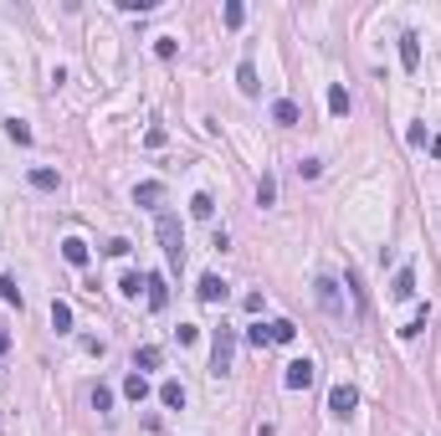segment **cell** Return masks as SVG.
Listing matches in <instances>:
<instances>
[{
    "mask_svg": "<svg viewBox=\"0 0 441 436\" xmlns=\"http://www.w3.org/2000/svg\"><path fill=\"white\" fill-rule=\"evenodd\" d=\"M103 252H108V257H128V242H123V236H113V242L103 246Z\"/></svg>",
    "mask_w": 441,
    "mask_h": 436,
    "instance_id": "35",
    "label": "cell"
},
{
    "mask_svg": "<svg viewBox=\"0 0 441 436\" xmlns=\"http://www.w3.org/2000/svg\"><path fill=\"white\" fill-rule=\"evenodd\" d=\"M159 401L170 405V411H180V405H185V385H180V380H164V385H159Z\"/></svg>",
    "mask_w": 441,
    "mask_h": 436,
    "instance_id": "14",
    "label": "cell"
},
{
    "mask_svg": "<svg viewBox=\"0 0 441 436\" xmlns=\"http://www.w3.org/2000/svg\"><path fill=\"white\" fill-rule=\"evenodd\" d=\"M190 216H196V221H211V216H216V201H211V195L200 190L196 201H190Z\"/></svg>",
    "mask_w": 441,
    "mask_h": 436,
    "instance_id": "22",
    "label": "cell"
},
{
    "mask_svg": "<svg viewBox=\"0 0 441 436\" xmlns=\"http://www.w3.org/2000/svg\"><path fill=\"white\" fill-rule=\"evenodd\" d=\"M257 436H277V426H262V431H257Z\"/></svg>",
    "mask_w": 441,
    "mask_h": 436,
    "instance_id": "37",
    "label": "cell"
},
{
    "mask_svg": "<svg viewBox=\"0 0 441 436\" xmlns=\"http://www.w3.org/2000/svg\"><path fill=\"white\" fill-rule=\"evenodd\" d=\"M196 293H200V303H226V298H231V287H226V283H220V277H216V272H205V277H200V287H196Z\"/></svg>",
    "mask_w": 441,
    "mask_h": 436,
    "instance_id": "7",
    "label": "cell"
},
{
    "mask_svg": "<svg viewBox=\"0 0 441 436\" xmlns=\"http://www.w3.org/2000/svg\"><path fill=\"white\" fill-rule=\"evenodd\" d=\"M139 287H144V277H139V272H123L119 277V293L123 298H139Z\"/></svg>",
    "mask_w": 441,
    "mask_h": 436,
    "instance_id": "27",
    "label": "cell"
},
{
    "mask_svg": "<svg viewBox=\"0 0 441 436\" xmlns=\"http://www.w3.org/2000/svg\"><path fill=\"white\" fill-rule=\"evenodd\" d=\"M93 411H113V390L108 385H93Z\"/></svg>",
    "mask_w": 441,
    "mask_h": 436,
    "instance_id": "28",
    "label": "cell"
},
{
    "mask_svg": "<svg viewBox=\"0 0 441 436\" xmlns=\"http://www.w3.org/2000/svg\"><path fill=\"white\" fill-rule=\"evenodd\" d=\"M154 57L170 62V57H175V36H159V42H154Z\"/></svg>",
    "mask_w": 441,
    "mask_h": 436,
    "instance_id": "32",
    "label": "cell"
},
{
    "mask_svg": "<svg viewBox=\"0 0 441 436\" xmlns=\"http://www.w3.org/2000/svg\"><path fill=\"white\" fill-rule=\"evenodd\" d=\"M123 395H128V401L139 405V401H144V395H149V380H144V375H139V369H134V375L123 380Z\"/></svg>",
    "mask_w": 441,
    "mask_h": 436,
    "instance_id": "18",
    "label": "cell"
},
{
    "mask_svg": "<svg viewBox=\"0 0 441 436\" xmlns=\"http://www.w3.org/2000/svg\"><path fill=\"white\" fill-rule=\"evenodd\" d=\"M6 134L16 144H31V124H26V118H6Z\"/></svg>",
    "mask_w": 441,
    "mask_h": 436,
    "instance_id": "26",
    "label": "cell"
},
{
    "mask_svg": "<svg viewBox=\"0 0 441 436\" xmlns=\"http://www.w3.org/2000/svg\"><path fill=\"white\" fill-rule=\"evenodd\" d=\"M62 257H67L72 267H87V257H93V252H87L83 236H67V242H62Z\"/></svg>",
    "mask_w": 441,
    "mask_h": 436,
    "instance_id": "10",
    "label": "cell"
},
{
    "mask_svg": "<svg viewBox=\"0 0 441 436\" xmlns=\"http://www.w3.org/2000/svg\"><path fill=\"white\" fill-rule=\"evenodd\" d=\"M246 344L267 349V344H272V324H252V328H246Z\"/></svg>",
    "mask_w": 441,
    "mask_h": 436,
    "instance_id": "23",
    "label": "cell"
},
{
    "mask_svg": "<svg viewBox=\"0 0 441 436\" xmlns=\"http://www.w3.org/2000/svg\"><path fill=\"white\" fill-rule=\"evenodd\" d=\"M313 298H318V308L329 313V319H344V293H339L334 277H313Z\"/></svg>",
    "mask_w": 441,
    "mask_h": 436,
    "instance_id": "3",
    "label": "cell"
},
{
    "mask_svg": "<svg viewBox=\"0 0 441 436\" xmlns=\"http://www.w3.org/2000/svg\"><path fill=\"white\" fill-rule=\"evenodd\" d=\"M344 283H349V298H354V313H359V319H365V308H370V298H365V283H359V272H349V277H344Z\"/></svg>",
    "mask_w": 441,
    "mask_h": 436,
    "instance_id": "16",
    "label": "cell"
},
{
    "mask_svg": "<svg viewBox=\"0 0 441 436\" xmlns=\"http://www.w3.org/2000/svg\"><path fill=\"white\" fill-rule=\"evenodd\" d=\"M51 328H57V334H72V308H67V303H51Z\"/></svg>",
    "mask_w": 441,
    "mask_h": 436,
    "instance_id": "17",
    "label": "cell"
},
{
    "mask_svg": "<svg viewBox=\"0 0 441 436\" xmlns=\"http://www.w3.org/2000/svg\"><path fill=\"white\" fill-rule=\"evenodd\" d=\"M231 360H236V328H216V339H211V369H216V375H226Z\"/></svg>",
    "mask_w": 441,
    "mask_h": 436,
    "instance_id": "2",
    "label": "cell"
},
{
    "mask_svg": "<svg viewBox=\"0 0 441 436\" xmlns=\"http://www.w3.org/2000/svg\"><path fill=\"white\" fill-rule=\"evenodd\" d=\"M272 201H277V180L262 175V180H257V206H272Z\"/></svg>",
    "mask_w": 441,
    "mask_h": 436,
    "instance_id": "25",
    "label": "cell"
},
{
    "mask_svg": "<svg viewBox=\"0 0 441 436\" xmlns=\"http://www.w3.org/2000/svg\"><path fill=\"white\" fill-rule=\"evenodd\" d=\"M159 360H164V349H159V344L134 349V369H139V375H144V369H159Z\"/></svg>",
    "mask_w": 441,
    "mask_h": 436,
    "instance_id": "11",
    "label": "cell"
},
{
    "mask_svg": "<svg viewBox=\"0 0 441 436\" xmlns=\"http://www.w3.org/2000/svg\"><path fill=\"white\" fill-rule=\"evenodd\" d=\"M313 380H318V364L313 360H293L288 375H282V385H288V390H313Z\"/></svg>",
    "mask_w": 441,
    "mask_h": 436,
    "instance_id": "4",
    "label": "cell"
},
{
    "mask_svg": "<svg viewBox=\"0 0 441 436\" xmlns=\"http://www.w3.org/2000/svg\"><path fill=\"white\" fill-rule=\"evenodd\" d=\"M236 87L246 92V98H257V87H262V83H257V67H252V62H241V67H236Z\"/></svg>",
    "mask_w": 441,
    "mask_h": 436,
    "instance_id": "15",
    "label": "cell"
},
{
    "mask_svg": "<svg viewBox=\"0 0 441 436\" xmlns=\"http://www.w3.org/2000/svg\"><path fill=\"white\" fill-rule=\"evenodd\" d=\"M31 185H36V190H57L62 175H57V169H46V165H36V169H31Z\"/></svg>",
    "mask_w": 441,
    "mask_h": 436,
    "instance_id": "19",
    "label": "cell"
},
{
    "mask_svg": "<svg viewBox=\"0 0 441 436\" xmlns=\"http://www.w3.org/2000/svg\"><path fill=\"white\" fill-rule=\"evenodd\" d=\"M349 108H354V103H349V92H344V87H329V113H334V118H349Z\"/></svg>",
    "mask_w": 441,
    "mask_h": 436,
    "instance_id": "20",
    "label": "cell"
},
{
    "mask_svg": "<svg viewBox=\"0 0 441 436\" xmlns=\"http://www.w3.org/2000/svg\"><path fill=\"white\" fill-rule=\"evenodd\" d=\"M175 339H180V344H196L200 328H196V324H180V328H175Z\"/></svg>",
    "mask_w": 441,
    "mask_h": 436,
    "instance_id": "31",
    "label": "cell"
},
{
    "mask_svg": "<svg viewBox=\"0 0 441 436\" xmlns=\"http://www.w3.org/2000/svg\"><path fill=\"white\" fill-rule=\"evenodd\" d=\"M354 405H359V390H354V385H344V380H339V385L329 390V411H334V416H349Z\"/></svg>",
    "mask_w": 441,
    "mask_h": 436,
    "instance_id": "5",
    "label": "cell"
},
{
    "mask_svg": "<svg viewBox=\"0 0 441 436\" xmlns=\"http://www.w3.org/2000/svg\"><path fill=\"white\" fill-rule=\"evenodd\" d=\"M297 339V324H288V319H272V344H293Z\"/></svg>",
    "mask_w": 441,
    "mask_h": 436,
    "instance_id": "21",
    "label": "cell"
},
{
    "mask_svg": "<svg viewBox=\"0 0 441 436\" xmlns=\"http://www.w3.org/2000/svg\"><path fill=\"white\" fill-rule=\"evenodd\" d=\"M297 175H303V180H318L323 165H318V160H303V165H297Z\"/></svg>",
    "mask_w": 441,
    "mask_h": 436,
    "instance_id": "33",
    "label": "cell"
},
{
    "mask_svg": "<svg viewBox=\"0 0 441 436\" xmlns=\"http://www.w3.org/2000/svg\"><path fill=\"white\" fill-rule=\"evenodd\" d=\"M421 328H426V308H421V313H416V319H410L406 328H400V334H406V339H416V334H421Z\"/></svg>",
    "mask_w": 441,
    "mask_h": 436,
    "instance_id": "34",
    "label": "cell"
},
{
    "mask_svg": "<svg viewBox=\"0 0 441 436\" xmlns=\"http://www.w3.org/2000/svg\"><path fill=\"white\" fill-rule=\"evenodd\" d=\"M0 354H10V334H6V328H0Z\"/></svg>",
    "mask_w": 441,
    "mask_h": 436,
    "instance_id": "36",
    "label": "cell"
},
{
    "mask_svg": "<svg viewBox=\"0 0 441 436\" xmlns=\"http://www.w3.org/2000/svg\"><path fill=\"white\" fill-rule=\"evenodd\" d=\"M400 67H406V72H416V67H421V36H416V31L400 36Z\"/></svg>",
    "mask_w": 441,
    "mask_h": 436,
    "instance_id": "8",
    "label": "cell"
},
{
    "mask_svg": "<svg viewBox=\"0 0 441 436\" xmlns=\"http://www.w3.org/2000/svg\"><path fill=\"white\" fill-rule=\"evenodd\" d=\"M0 298H6V303H16V308H21V287H16V277H0Z\"/></svg>",
    "mask_w": 441,
    "mask_h": 436,
    "instance_id": "29",
    "label": "cell"
},
{
    "mask_svg": "<svg viewBox=\"0 0 441 436\" xmlns=\"http://www.w3.org/2000/svg\"><path fill=\"white\" fill-rule=\"evenodd\" d=\"M144 298H149V308H154V313L170 308V287H164V272H149V277H144Z\"/></svg>",
    "mask_w": 441,
    "mask_h": 436,
    "instance_id": "6",
    "label": "cell"
},
{
    "mask_svg": "<svg viewBox=\"0 0 441 436\" xmlns=\"http://www.w3.org/2000/svg\"><path fill=\"white\" fill-rule=\"evenodd\" d=\"M220 21H226L231 31H236V26L246 21V6H241V0H226V10H220Z\"/></svg>",
    "mask_w": 441,
    "mask_h": 436,
    "instance_id": "24",
    "label": "cell"
},
{
    "mask_svg": "<svg viewBox=\"0 0 441 436\" xmlns=\"http://www.w3.org/2000/svg\"><path fill=\"white\" fill-rule=\"evenodd\" d=\"M154 6H159V0H119V10H139V16H149Z\"/></svg>",
    "mask_w": 441,
    "mask_h": 436,
    "instance_id": "30",
    "label": "cell"
},
{
    "mask_svg": "<svg viewBox=\"0 0 441 436\" xmlns=\"http://www.w3.org/2000/svg\"><path fill=\"white\" fill-rule=\"evenodd\" d=\"M390 298H395V303L416 298V272H410V267H400V272H395V283H390Z\"/></svg>",
    "mask_w": 441,
    "mask_h": 436,
    "instance_id": "9",
    "label": "cell"
},
{
    "mask_svg": "<svg viewBox=\"0 0 441 436\" xmlns=\"http://www.w3.org/2000/svg\"><path fill=\"white\" fill-rule=\"evenodd\" d=\"M272 118H277L282 128H293V124H297L303 113H297V103H293V98H277V103H272Z\"/></svg>",
    "mask_w": 441,
    "mask_h": 436,
    "instance_id": "12",
    "label": "cell"
},
{
    "mask_svg": "<svg viewBox=\"0 0 441 436\" xmlns=\"http://www.w3.org/2000/svg\"><path fill=\"white\" fill-rule=\"evenodd\" d=\"M159 246H164V257H170V267H185V231H180V221L175 216H159Z\"/></svg>",
    "mask_w": 441,
    "mask_h": 436,
    "instance_id": "1",
    "label": "cell"
},
{
    "mask_svg": "<svg viewBox=\"0 0 441 436\" xmlns=\"http://www.w3.org/2000/svg\"><path fill=\"white\" fill-rule=\"evenodd\" d=\"M134 201H139V206H159V201H164V185H159V180H144V185L134 190Z\"/></svg>",
    "mask_w": 441,
    "mask_h": 436,
    "instance_id": "13",
    "label": "cell"
}]
</instances>
